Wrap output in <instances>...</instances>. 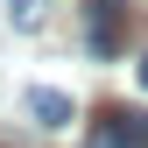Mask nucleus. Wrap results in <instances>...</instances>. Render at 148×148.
<instances>
[{
    "label": "nucleus",
    "instance_id": "nucleus-1",
    "mask_svg": "<svg viewBox=\"0 0 148 148\" xmlns=\"http://www.w3.org/2000/svg\"><path fill=\"white\" fill-rule=\"evenodd\" d=\"M85 49L92 57L127 49V0H85Z\"/></svg>",
    "mask_w": 148,
    "mask_h": 148
},
{
    "label": "nucleus",
    "instance_id": "nucleus-5",
    "mask_svg": "<svg viewBox=\"0 0 148 148\" xmlns=\"http://www.w3.org/2000/svg\"><path fill=\"white\" fill-rule=\"evenodd\" d=\"M134 78H141V85H148V57H141V64H134Z\"/></svg>",
    "mask_w": 148,
    "mask_h": 148
},
{
    "label": "nucleus",
    "instance_id": "nucleus-2",
    "mask_svg": "<svg viewBox=\"0 0 148 148\" xmlns=\"http://www.w3.org/2000/svg\"><path fill=\"white\" fill-rule=\"evenodd\" d=\"M85 148H148V113H134V106H99Z\"/></svg>",
    "mask_w": 148,
    "mask_h": 148
},
{
    "label": "nucleus",
    "instance_id": "nucleus-4",
    "mask_svg": "<svg viewBox=\"0 0 148 148\" xmlns=\"http://www.w3.org/2000/svg\"><path fill=\"white\" fill-rule=\"evenodd\" d=\"M7 21L21 28V35H35V28L49 21V0H7Z\"/></svg>",
    "mask_w": 148,
    "mask_h": 148
},
{
    "label": "nucleus",
    "instance_id": "nucleus-3",
    "mask_svg": "<svg viewBox=\"0 0 148 148\" xmlns=\"http://www.w3.org/2000/svg\"><path fill=\"white\" fill-rule=\"evenodd\" d=\"M21 113L42 127V134H64V127L78 120V106H71V92H57V85H35L28 99H21Z\"/></svg>",
    "mask_w": 148,
    "mask_h": 148
}]
</instances>
